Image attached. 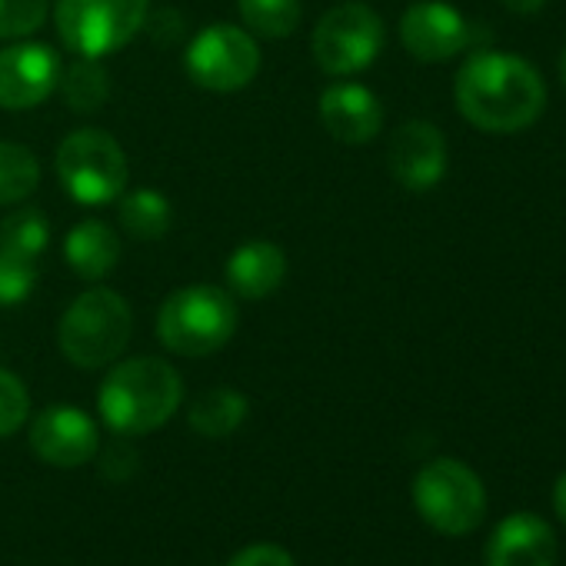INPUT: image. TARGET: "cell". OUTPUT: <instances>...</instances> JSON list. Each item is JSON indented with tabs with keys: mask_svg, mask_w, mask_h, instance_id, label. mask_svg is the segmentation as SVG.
I'll return each instance as SVG.
<instances>
[{
	"mask_svg": "<svg viewBox=\"0 0 566 566\" xmlns=\"http://www.w3.org/2000/svg\"><path fill=\"white\" fill-rule=\"evenodd\" d=\"M460 114L486 134H516L546 107L543 77L516 54L476 51L463 61L453 87Z\"/></svg>",
	"mask_w": 566,
	"mask_h": 566,
	"instance_id": "cell-1",
	"label": "cell"
},
{
	"mask_svg": "<svg viewBox=\"0 0 566 566\" xmlns=\"http://www.w3.org/2000/svg\"><path fill=\"white\" fill-rule=\"evenodd\" d=\"M184 403L180 374L160 357H134L117 364L97 394L104 423L120 437H144L164 427Z\"/></svg>",
	"mask_w": 566,
	"mask_h": 566,
	"instance_id": "cell-2",
	"label": "cell"
},
{
	"mask_svg": "<svg viewBox=\"0 0 566 566\" xmlns=\"http://www.w3.org/2000/svg\"><path fill=\"white\" fill-rule=\"evenodd\" d=\"M237 334L233 294L193 283L174 291L157 311V340L177 357H210Z\"/></svg>",
	"mask_w": 566,
	"mask_h": 566,
	"instance_id": "cell-3",
	"label": "cell"
},
{
	"mask_svg": "<svg viewBox=\"0 0 566 566\" xmlns=\"http://www.w3.org/2000/svg\"><path fill=\"white\" fill-rule=\"evenodd\" d=\"M134 337V314L117 291L94 287L81 294L57 324L61 354L81 370L114 364Z\"/></svg>",
	"mask_w": 566,
	"mask_h": 566,
	"instance_id": "cell-4",
	"label": "cell"
},
{
	"mask_svg": "<svg viewBox=\"0 0 566 566\" xmlns=\"http://www.w3.org/2000/svg\"><path fill=\"white\" fill-rule=\"evenodd\" d=\"M57 180L84 207H104L120 200L130 180L124 147L97 127L74 130L57 147Z\"/></svg>",
	"mask_w": 566,
	"mask_h": 566,
	"instance_id": "cell-5",
	"label": "cell"
},
{
	"mask_svg": "<svg viewBox=\"0 0 566 566\" xmlns=\"http://www.w3.org/2000/svg\"><path fill=\"white\" fill-rule=\"evenodd\" d=\"M150 0H57L54 24L77 57H107L127 48L147 24Z\"/></svg>",
	"mask_w": 566,
	"mask_h": 566,
	"instance_id": "cell-6",
	"label": "cell"
},
{
	"mask_svg": "<svg viewBox=\"0 0 566 566\" xmlns=\"http://www.w3.org/2000/svg\"><path fill=\"white\" fill-rule=\"evenodd\" d=\"M413 503L420 516L447 536H463L483 523L486 490L480 476L450 457L430 460L413 480Z\"/></svg>",
	"mask_w": 566,
	"mask_h": 566,
	"instance_id": "cell-7",
	"label": "cell"
},
{
	"mask_svg": "<svg viewBox=\"0 0 566 566\" xmlns=\"http://www.w3.org/2000/svg\"><path fill=\"white\" fill-rule=\"evenodd\" d=\"M187 77L213 94L243 91L260 71V48L250 31L233 24H210L203 28L187 54H184Z\"/></svg>",
	"mask_w": 566,
	"mask_h": 566,
	"instance_id": "cell-8",
	"label": "cell"
},
{
	"mask_svg": "<svg viewBox=\"0 0 566 566\" xmlns=\"http://www.w3.org/2000/svg\"><path fill=\"white\" fill-rule=\"evenodd\" d=\"M311 51L317 67L331 77L367 71L384 51V21L367 4H337L321 18Z\"/></svg>",
	"mask_w": 566,
	"mask_h": 566,
	"instance_id": "cell-9",
	"label": "cell"
},
{
	"mask_svg": "<svg viewBox=\"0 0 566 566\" xmlns=\"http://www.w3.org/2000/svg\"><path fill=\"white\" fill-rule=\"evenodd\" d=\"M61 81V61L54 48L38 41H18L0 51V107L31 111L44 104Z\"/></svg>",
	"mask_w": 566,
	"mask_h": 566,
	"instance_id": "cell-10",
	"label": "cell"
},
{
	"mask_svg": "<svg viewBox=\"0 0 566 566\" xmlns=\"http://www.w3.org/2000/svg\"><path fill=\"white\" fill-rule=\"evenodd\" d=\"M400 41L420 64H443L467 51L470 24L447 0H417L400 18Z\"/></svg>",
	"mask_w": 566,
	"mask_h": 566,
	"instance_id": "cell-11",
	"label": "cell"
},
{
	"mask_svg": "<svg viewBox=\"0 0 566 566\" xmlns=\"http://www.w3.org/2000/svg\"><path fill=\"white\" fill-rule=\"evenodd\" d=\"M31 450L51 467L74 470V467H84L87 460L97 457L101 430L77 407H67V403L48 407L31 423Z\"/></svg>",
	"mask_w": 566,
	"mask_h": 566,
	"instance_id": "cell-12",
	"label": "cell"
},
{
	"mask_svg": "<svg viewBox=\"0 0 566 566\" xmlns=\"http://www.w3.org/2000/svg\"><path fill=\"white\" fill-rule=\"evenodd\" d=\"M387 164L394 180L413 193L437 187L447 174V140L440 127L427 120H410L397 127V134L390 137Z\"/></svg>",
	"mask_w": 566,
	"mask_h": 566,
	"instance_id": "cell-13",
	"label": "cell"
},
{
	"mask_svg": "<svg viewBox=\"0 0 566 566\" xmlns=\"http://www.w3.org/2000/svg\"><path fill=\"white\" fill-rule=\"evenodd\" d=\"M321 124L340 144H370L384 127V107L364 84H331L321 94Z\"/></svg>",
	"mask_w": 566,
	"mask_h": 566,
	"instance_id": "cell-14",
	"label": "cell"
},
{
	"mask_svg": "<svg viewBox=\"0 0 566 566\" xmlns=\"http://www.w3.org/2000/svg\"><path fill=\"white\" fill-rule=\"evenodd\" d=\"M556 536L549 523L536 513L506 516L486 546V566H553Z\"/></svg>",
	"mask_w": 566,
	"mask_h": 566,
	"instance_id": "cell-15",
	"label": "cell"
},
{
	"mask_svg": "<svg viewBox=\"0 0 566 566\" xmlns=\"http://www.w3.org/2000/svg\"><path fill=\"white\" fill-rule=\"evenodd\" d=\"M287 276V253L273 240H247L227 260V287L240 301L270 297Z\"/></svg>",
	"mask_w": 566,
	"mask_h": 566,
	"instance_id": "cell-16",
	"label": "cell"
},
{
	"mask_svg": "<svg viewBox=\"0 0 566 566\" xmlns=\"http://www.w3.org/2000/svg\"><path fill=\"white\" fill-rule=\"evenodd\" d=\"M64 256L77 276L104 280L120 260V237L104 220H81L64 240Z\"/></svg>",
	"mask_w": 566,
	"mask_h": 566,
	"instance_id": "cell-17",
	"label": "cell"
},
{
	"mask_svg": "<svg viewBox=\"0 0 566 566\" xmlns=\"http://www.w3.org/2000/svg\"><path fill=\"white\" fill-rule=\"evenodd\" d=\"M250 413V403L243 394L230 390V387H210L203 394L193 397L187 423L200 433V437H230Z\"/></svg>",
	"mask_w": 566,
	"mask_h": 566,
	"instance_id": "cell-18",
	"label": "cell"
},
{
	"mask_svg": "<svg viewBox=\"0 0 566 566\" xmlns=\"http://www.w3.org/2000/svg\"><path fill=\"white\" fill-rule=\"evenodd\" d=\"M117 220L120 227L144 243H154L160 237H167L170 223H174V207L164 193H157L154 187H140L130 193H120V207H117Z\"/></svg>",
	"mask_w": 566,
	"mask_h": 566,
	"instance_id": "cell-19",
	"label": "cell"
},
{
	"mask_svg": "<svg viewBox=\"0 0 566 566\" xmlns=\"http://www.w3.org/2000/svg\"><path fill=\"white\" fill-rule=\"evenodd\" d=\"M57 87L74 114H94L111 97V74L97 57H77L71 67H61Z\"/></svg>",
	"mask_w": 566,
	"mask_h": 566,
	"instance_id": "cell-20",
	"label": "cell"
},
{
	"mask_svg": "<svg viewBox=\"0 0 566 566\" xmlns=\"http://www.w3.org/2000/svg\"><path fill=\"white\" fill-rule=\"evenodd\" d=\"M237 11L250 34L283 41L301 28V0H237Z\"/></svg>",
	"mask_w": 566,
	"mask_h": 566,
	"instance_id": "cell-21",
	"label": "cell"
},
{
	"mask_svg": "<svg viewBox=\"0 0 566 566\" xmlns=\"http://www.w3.org/2000/svg\"><path fill=\"white\" fill-rule=\"evenodd\" d=\"M51 243V220L41 207H21L0 220V250L38 260Z\"/></svg>",
	"mask_w": 566,
	"mask_h": 566,
	"instance_id": "cell-22",
	"label": "cell"
},
{
	"mask_svg": "<svg viewBox=\"0 0 566 566\" xmlns=\"http://www.w3.org/2000/svg\"><path fill=\"white\" fill-rule=\"evenodd\" d=\"M41 184V160L21 144H0V207L28 200Z\"/></svg>",
	"mask_w": 566,
	"mask_h": 566,
	"instance_id": "cell-23",
	"label": "cell"
},
{
	"mask_svg": "<svg viewBox=\"0 0 566 566\" xmlns=\"http://www.w3.org/2000/svg\"><path fill=\"white\" fill-rule=\"evenodd\" d=\"M38 287V260L0 250V307L24 304Z\"/></svg>",
	"mask_w": 566,
	"mask_h": 566,
	"instance_id": "cell-24",
	"label": "cell"
},
{
	"mask_svg": "<svg viewBox=\"0 0 566 566\" xmlns=\"http://www.w3.org/2000/svg\"><path fill=\"white\" fill-rule=\"evenodd\" d=\"M51 0H0V41H28L44 28Z\"/></svg>",
	"mask_w": 566,
	"mask_h": 566,
	"instance_id": "cell-25",
	"label": "cell"
},
{
	"mask_svg": "<svg viewBox=\"0 0 566 566\" xmlns=\"http://www.w3.org/2000/svg\"><path fill=\"white\" fill-rule=\"evenodd\" d=\"M31 417V397L21 377L0 367V437L18 433Z\"/></svg>",
	"mask_w": 566,
	"mask_h": 566,
	"instance_id": "cell-26",
	"label": "cell"
},
{
	"mask_svg": "<svg viewBox=\"0 0 566 566\" xmlns=\"http://www.w3.org/2000/svg\"><path fill=\"white\" fill-rule=\"evenodd\" d=\"M227 566H297L280 543H250Z\"/></svg>",
	"mask_w": 566,
	"mask_h": 566,
	"instance_id": "cell-27",
	"label": "cell"
},
{
	"mask_svg": "<svg viewBox=\"0 0 566 566\" xmlns=\"http://www.w3.org/2000/svg\"><path fill=\"white\" fill-rule=\"evenodd\" d=\"M101 470H104V476L127 480V476L137 470V457H134V450H130V447L117 443V447H111V450L104 453V460H101Z\"/></svg>",
	"mask_w": 566,
	"mask_h": 566,
	"instance_id": "cell-28",
	"label": "cell"
},
{
	"mask_svg": "<svg viewBox=\"0 0 566 566\" xmlns=\"http://www.w3.org/2000/svg\"><path fill=\"white\" fill-rule=\"evenodd\" d=\"M503 4H506V11H513V14H539L546 0H503Z\"/></svg>",
	"mask_w": 566,
	"mask_h": 566,
	"instance_id": "cell-29",
	"label": "cell"
},
{
	"mask_svg": "<svg viewBox=\"0 0 566 566\" xmlns=\"http://www.w3.org/2000/svg\"><path fill=\"white\" fill-rule=\"evenodd\" d=\"M553 506H556V513H559V520L566 523V473L556 480V490H553Z\"/></svg>",
	"mask_w": 566,
	"mask_h": 566,
	"instance_id": "cell-30",
	"label": "cell"
},
{
	"mask_svg": "<svg viewBox=\"0 0 566 566\" xmlns=\"http://www.w3.org/2000/svg\"><path fill=\"white\" fill-rule=\"evenodd\" d=\"M559 77H563V84H566V51H563V57H559Z\"/></svg>",
	"mask_w": 566,
	"mask_h": 566,
	"instance_id": "cell-31",
	"label": "cell"
}]
</instances>
